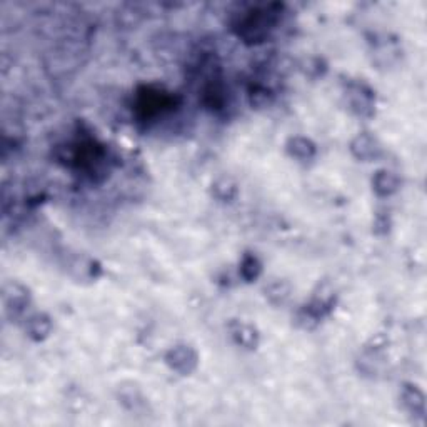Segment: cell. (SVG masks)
<instances>
[{
    "mask_svg": "<svg viewBox=\"0 0 427 427\" xmlns=\"http://www.w3.org/2000/svg\"><path fill=\"white\" fill-rule=\"evenodd\" d=\"M401 401L404 409L414 417H419L421 422L426 417V396L419 387L414 384H404L401 387Z\"/></svg>",
    "mask_w": 427,
    "mask_h": 427,
    "instance_id": "obj_5",
    "label": "cell"
},
{
    "mask_svg": "<svg viewBox=\"0 0 427 427\" xmlns=\"http://www.w3.org/2000/svg\"><path fill=\"white\" fill-rule=\"evenodd\" d=\"M231 332L234 341L245 349H256L257 346H259V332H257L256 327H252V325L238 323L232 325Z\"/></svg>",
    "mask_w": 427,
    "mask_h": 427,
    "instance_id": "obj_10",
    "label": "cell"
},
{
    "mask_svg": "<svg viewBox=\"0 0 427 427\" xmlns=\"http://www.w3.org/2000/svg\"><path fill=\"white\" fill-rule=\"evenodd\" d=\"M349 149L350 154L357 160H361V162H372V160H375L382 154V147H380L379 141L369 132L357 134L352 139V142H350Z\"/></svg>",
    "mask_w": 427,
    "mask_h": 427,
    "instance_id": "obj_3",
    "label": "cell"
},
{
    "mask_svg": "<svg viewBox=\"0 0 427 427\" xmlns=\"http://www.w3.org/2000/svg\"><path fill=\"white\" fill-rule=\"evenodd\" d=\"M372 189L378 194L379 197H389L396 194L401 189V179L396 172L387 171H378L375 172L374 179H372Z\"/></svg>",
    "mask_w": 427,
    "mask_h": 427,
    "instance_id": "obj_7",
    "label": "cell"
},
{
    "mask_svg": "<svg viewBox=\"0 0 427 427\" xmlns=\"http://www.w3.org/2000/svg\"><path fill=\"white\" fill-rule=\"evenodd\" d=\"M214 196L219 199V201H224V202H229L232 201V199L235 197V194H238V185H235V183H232L231 179H219L217 183H215L214 185Z\"/></svg>",
    "mask_w": 427,
    "mask_h": 427,
    "instance_id": "obj_13",
    "label": "cell"
},
{
    "mask_svg": "<svg viewBox=\"0 0 427 427\" xmlns=\"http://www.w3.org/2000/svg\"><path fill=\"white\" fill-rule=\"evenodd\" d=\"M276 6H270L262 8V10H251L247 15L242 17L238 24V33L242 37L247 44H257L262 42L269 36L270 27L276 24L277 14L272 8Z\"/></svg>",
    "mask_w": 427,
    "mask_h": 427,
    "instance_id": "obj_1",
    "label": "cell"
},
{
    "mask_svg": "<svg viewBox=\"0 0 427 427\" xmlns=\"http://www.w3.org/2000/svg\"><path fill=\"white\" fill-rule=\"evenodd\" d=\"M349 104L350 109L357 114V116H372V109H374V94L371 88H367L362 84H350L349 91Z\"/></svg>",
    "mask_w": 427,
    "mask_h": 427,
    "instance_id": "obj_4",
    "label": "cell"
},
{
    "mask_svg": "<svg viewBox=\"0 0 427 427\" xmlns=\"http://www.w3.org/2000/svg\"><path fill=\"white\" fill-rule=\"evenodd\" d=\"M249 99H251V105L256 109L267 107L272 102V92L264 86H254L249 92Z\"/></svg>",
    "mask_w": 427,
    "mask_h": 427,
    "instance_id": "obj_14",
    "label": "cell"
},
{
    "mask_svg": "<svg viewBox=\"0 0 427 427\" xmlns=\"http://www.w3.org/2000/svg\"><path fill=\"white\" fill-rule=\"evenodd\" d=\"M166 362L177 374L190 375L197 369L199 356L194 348H190L187 344H179L176 348L169 349V352L166 354Z\"/></svg>",
    "mask_w": 427,
    "mask_h": 427,
    "instance_id": "obj_2",
    "label": "cell"
},
{
    "mask_svg": "<svg viewBox=\"0 0 427 427\" xmlns=\"http://www.w3.org/2000/svg\"><path fill=\"white\" fill-rule=\"evenodd\" d=\"M286 149L290 157L297 160H311L316 157V143L302 135L290 137L286 143Z\"/></svg>",
    "mask_w": 427,
    "mask_h": 427,
    "instance_id": "obj_9",
    "label": "cell"
},
{
    "mask_svg": "<svg viewBox=\"0 0 427 427\" xmlns=\"http://www.w3.org/2000/svg\"><path fill=\"white\" fill-rule=\"evenodd\" d=\"M239 272H240V277H242L245 282H252L261 276L262 264L259 262V259L254 256V254H245L242 262H240Z\"/></svg>",
    "mask_w": 427,
    "mask_h": 427,
    "instance_id": "obj_12",
    "label": "cell"
},
{
    "mask_svg": "<svg viewBox=\"0 0 427 427\" xmlns=\"http://www.w3.org/2000/svg\"><path fill=\"white\" fill-rule=\"evenodd\" d=\"M29 304V290L24 286L7 284L3 287V306H6L7 316H19Z\"/></svg>",
    "mask_w": 427,
    "mask_h": 427,
    "instance_id": "obj_6",
    "label": "cell"
},
{
    "mask_svg": "<svg viewBox=\"0 0 427 427\" xmlns=\"http://www.w3.org/2000/svg\"><path fill=\"white\" fill-rule=\"evenodd\" d=\"M25 331H27L31 339L37 342L47 339L49 334L52 332V319L44 312H37V314L29 317L27 324H25Z\"/></svg>",
    "mask_w": 427,
    "mask_h": 427,
    "instance_id": "obj_8",
    "label": "cell"
},
{
    "mask_svg": "<svg viewBox=\"0 0 427 427\" xmlns=\"http://www.w3.org/2000/svg\"><path fill=\"white\" fill-rule=\"evenodd\" d=\"M264 293L265 297L269 299V302H272L274 306H282V304H286L287 299L290 297L293 289H290L289 282L277 279V281H272L267 287H265Z\"/></svg>",
    "mask_w": 427,
    "mask_h": 427,
    "instance_id": "obj_11",
    "label": "cell"
}]
</instances>
